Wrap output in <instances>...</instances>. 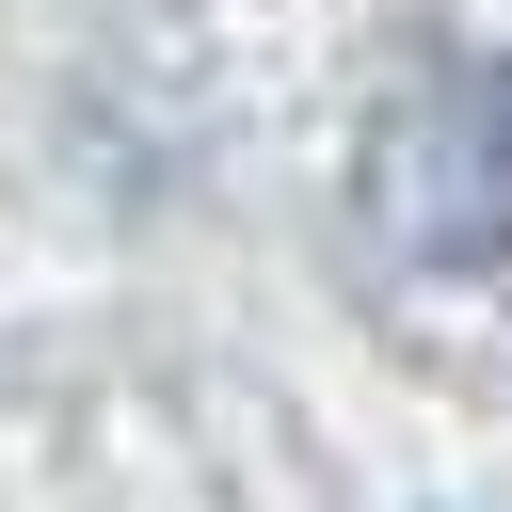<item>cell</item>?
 Listing matches in <instances>:
<instances>
[{
  "mask_svg": "<svg viewBox=\"0 0 512 512\" xmlns=\"http://www.w3.org/2000/svg\"><path fill=\"white\" fill-rule=\"evenodd\" d=\"M352 208L400 272H480L512 256V64L496 48H416L352 144Z\"/></svg>",
  "mask_w": 512,
  "mask_h": 512,
  "instance_id": "cell-1",
  "label": "cell"
}]
</instances>
